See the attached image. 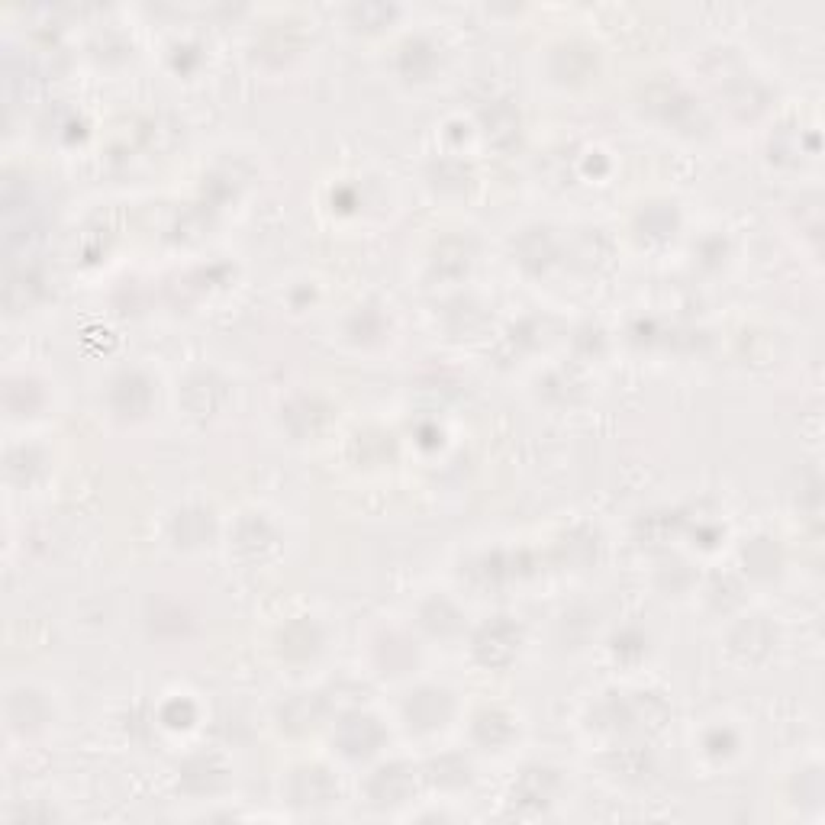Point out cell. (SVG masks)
I'll return each instance as SVG.
<instances>
[{"instance_id":"ba28073f","label":"cell","mask_w":825,"mask_h":825,"mask_svg":"<svg viewBox=\"0 0 825 825\" xmlns=\"http://www.w3.org/2000/svg\"><path fill=\"white\" fill-rule=\"evenodd\" d=\"M555 777L548 771H529L523 780H519V800H532V803H545L548 790H552Z\"/></svg>"},{"instance_id":"5b68a950","label":"cell","mask_w":825,"mask_h":825,"mask_svg":"<svg viewBox=\"0 0 825 825\" xmlns=\"http://www.w3.org/2000/svg\"><path fill=\"white\" fill-rule=\"evenodd\" d=\"M407 716L416 722L419 729H432V726H442L448 719V697L445 693H436V690H423L416 693L407 706Z\"/></svg>"},{"instance_id":"7a4b0ae2","label":"cell","mask_w":825,"mask_h":825,"mask_svg":"<svg viewBox=\"0 0 825 825\" xmlns=\"http://www.w3.org/2000/svg\"><path fill=\"white\" fill-rule=\"evenodd\" d=\"M371 800L378 806H397L403 800H410L416 784H413V771L407 764H390V767H381L378 774L371 780Z\"/></svg>"},{"instance_id":"277c9868","label":"cell","mask_w":825,"mask_h":825,"mask_svg":"<svg viewBox=\"0 0 825 825\" xmlns=\"http://www.w3.org/2000/svg\"><path fill=\"white\" fill-rule=\"evenodd\" d=\"M291 793H294V803H300V806H323L329 800H336L339 787L323 767H303V771H297V777H294Z\"/></svg>"},{"instance_id":"3957f363","label":"cell","mask_w":825,"mask_h":825,"mask_svg":"<svg viewBox=\"0 0 825 825\" xmlns=\"http://www.w3.org/2000/svg\"><path fill=\"white\" fill-rule=\"evenodd\" d=\"M381 738H384V732L371 716H349V719H342V726H339V745L345 755H352V758H365L371 751H378Z\"/></svg>"},{"instance_id":"6da1fadb","label":"cell","mask_w":825,"mask_h":825,"mask_svg":"<svg viewBox=\"0 0 825 825\" xmlns=\"http://www.w3.org/2000/svg\"><path fill=\"white\" fill-rule=\"evenodd\" d=\"M516 645H519V629L513 626V622L500 619V622H494V626H487L481 635H477L474 651L484 664L497 668V664H506L516 655Z\"/></svg>"},{"instance_id":"8992f818","label":"cell","mask_w":825,"mask_h":825,"mask_svg":"<svg viewBox=\"0 0 825 825\" xmlns=\"http://www.w3.org/2000/svg\"><path fill=\"white\" fill-rule=\"evenodd\" d=\"M113 403L129 413V416H139L142 410L149 407V384L139 378V374H126V378L117 381V390H113Z\"/></svg>"},{"instance_id":"52a82bcc","label":"cell","mask_w":825,"mask_h":825,"mask_svg":"<svg viewBox=\"0 0 825 825\" xmlns=\"http://www.w3.org/2000/svg\"><path fill=\"white\" fill-rule=\"evenodd\" d=\"M178 539L187 542V545H197V542H204L207 535L213 532V519L210 513H184L178 519Z\"/></svg>"},{"instance_id":"9c48e42d","label":"cell","mask_w":825,"mask_h":825,"mask_svg":"<svg viewBox=\"0 0 825 825\" xmlns=\"http://www.w3.org/2000/svg\"><path fill=\"white\" fill-rule=\"evenodd\" d=\"M390 7H378V4H365V7H355V17L358 20H368V26H378L381 20H390Z\"/></svg>"}]
</instances>
